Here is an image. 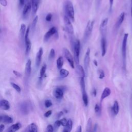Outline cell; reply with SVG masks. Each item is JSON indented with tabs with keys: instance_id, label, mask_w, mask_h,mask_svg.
Returning a JSON list of instances; mask_svg holds the SVG:
<instances>
[{
	"instance_id": "5bb4252c",
	"label": "cell",
	"mask_w": 132,
	"mask_h": 132,
	"mask_svg": "<svg viewBox=\"0 0 132 132\" xmlns=\"http://www.w3.org/2000/svg\"><path fill=\"white\" fill-rule=\"evenodd\" d=\"M0 108L5 110H8L10 108L9 102L5 100H2L0 101Z\"/></svg>"
},
{
	"instance_id": "8d00e7d4",
	"label": "cell",
	"mask_w": 132,
	"mask_h": 132,
	"mask_svg": "<svg viewBox=\"0 0 132 132\" xmlns=\"http://www.w3.org/2000/svg\"><path fill=\"white\" fill-rule=\"evenodd\" d=\"M99 77L100 79H103L105 77V73L102 70H99Z\"/></svg>"
},
{
	"instance_id": "f6af8a7d",
	"label": "cell",
	"mask_w": 132,
	"mask_h": 132,
	"mask_svg": "<svg viewBox=\"0 0 132 132\" xmlns=\"http://www.w3.org/2000/svg\"><path fill=\"white\" fill-rule=\"evenodd\" d=\"M102 0H95V3H96V6L98 8H99L101 4Z\"/></svg>"
},
{
	"instance_id": "83f0119b",
	"label": "cell",
	"mask_w": 132,
	"mask_h": 132,
	"mask_svg": "<svg viewBox=\"0 0 132 132\" xmlns=\"http://www.w3.org/2000/svg\"><path fill=\"white\" fill-rule=\"evenodd\" d=\"M60 75L61 77H67L69 74V72L65 69H60L59 71Z\"/></svg>"
},
{
	"instance_id": "7dc6e473",
	"label": "cell",
	"mask_w": 132,
	"mask_h": 132,
	"mask_svg": "<svg viewBox=\"0 0 132 132\" xmlns=\"http://www.w3.org/2000/svg\"><path fill=\"white\" fill-rule=\"evenodd\" d=\"M13 73H14V74L16 76H17V77H20L22 76V74H21L20 73H19V72L17 71H15V70L13 71Z\"/></svg>"
},
{
	"instance_id": "6f0895ef",
	"label": "cell",
	"mask_w": 132,
	"mask_h": 132,
	"mask_svg": "<svg viewBox=\"0 0 132 132\" xmlns=\"http://www.w3.org/2000/svg\"><path fill=\"white\" fill-rule=\"evenodd\" d=\"M93 63H94V64L95 65V66H98V61H97V60H94V61H93Z\"/></svg>"
},
{
	"instance_id": "277c9868",
	"label": "cell",
	"mask_w": 132,
	"mask_h": 132,
	"mask_svg": "<svg viewBox=\"0 0 132 132\" xmlns=\"http://www.w3.org/2000/svg\"><path fill=\"white\" fill-rule=\"evenodd\" d=\"M128 34L126 33L124 35L122 45V56L123 58V67H125V61H126V46L127 42Z\"/></svg>"
},
{
	"instance_id": "1f68e13d",
	"label": "cell",
	"mask_w": 132,
	"mask_h": 132,
	"mask_svg": "<svg viewBox=\"0 0 132 132\" xmlns=\"http://www.w3.org/2000/svg\"><path fill=\"white\" fill-rule=\"evenodd\" d=\"M30 27H29L27 29V30H26V32H25V36H24V37H25V44L27 45L30 41V39H29V33H30Z\"/></svg>"
},
{
	"instance_id": "d590c367",
	"label": "cell",
	"mask_w": 132,
	"mask_h": 132,
	"mask_svg": "<svg viewBox=\"0 0 132 132\" xmlns=\"http://www.w3.org/2000/svg\"><path fill=\"white\" fill-rule=\"evenodd\" d=\"M55 52L54 49H52L51 50V51L50 52V54H49V59H52L55 57Z\"/></svg>"
},
{
	"instance_id": "ac0fdd59",
	"label": "cell",
	"mask_w": 132,
	"mask_h": 132,
	"mask_svg": "<svg viewBox=\"0 0 132 132\" xmlns=\"http://www.w3.org/2000/svg\"><path fill=\"white\" fill-rule=\"evenodd\" d=\"M40 2V0H32V7L33 10V13L34 14H35L37 13L39 7Z\"/></svg>"
},
{
	"instance_id": "8992f818",
	"label": "cell",
	"mask_w": 132,
	"mask_h": 132,
	"mask_svg": "<svg viewBox=\"0 0 132 132\" xmlns=\"http://www.w3.org/2000/svg\"><path fill=\"white\" fill-rule=\"evenodd\" d=\"M63 53L65 55V58L68 61L70 66L73 69L74 68V59L72 55H71L70 51L66 48L63 49Z\"/></svg>"
},
{
	"instance_id": "f907efd6",
	"label": "cell",
	"mask_w": 132,
	"mask_h": 132,
	"mask_svg": "<svg viewBox=\"0 0 132 132\" xmlns=\"http://www.w3.org/2000/svg\"><path fill=\"white\" fill-rule=\"evenodd\" d=\"M98 124H95L94 126L93 131H96L98 130Z\"/></svg>"
},
{
	"instance_id": "484cf974",
	"label": "cell",
	"mask_w": 132,
	"mask_h": 132,
	"mask_svg": "<svg viewBox=\"0 0 132 132\" xmlns=\"http://www.w3.org/2000/svg\"><path fill=\"white\" fill-rule=\"evenodd\" d=\"M92 121L91 118H89L87 121V125H86V131L90 132L92 130Z\"/></svg>"
},
{
	"instance_id": "c3c4849f",
	"label": "cell",
	"mask_w": 132,
	"mask_h": 132,
	"mask_svg": "<svg viewBox=\"0 0 132 132\" xmlns=\"http://www.w3.org/2000/svg\"><path fill=\"white\" fill-rule=\"evenodd\" d=\"M113 1L114 0H109V10H110V11H111L113 4Z\"/></svg>"
},
{
	"instance_id": "e575fe53",
	"label": "cell",
	"mask_w": 132,
	"mask_h": 132,
	"mask_svg": "<svg viewBox=\"0 0 132 132\" xmlns=\"http://www.w3.org/2000/svg\"><path fill=\"white\" fill-rule=\"evenodd\" d=\"M27 48H26V51H25V53H26V54L27 55H28L31 51V47H32V44H31V41H30L27 45Z\"/></svg>"
},
{
	"instance_id": "681fc988",
	"label": "cell",
	"mask_w": 132,
	"mask_h": 132,
	"mask_svg": "<svg viewBox=\"0 0 132 132\" xmlns=\"http://www.w3.org/2000/svg\"><path fill=\"white\" fill-rule=\"evenodd\" d=\"M130 110H131V115L132 116V93L131 95V98H130Z\"/></svg>"
},
{
	"instance_id": "6da1fadb",
	"label": "cell",
	"mask_w": 132,
	"mask_h": 132,
	"mask_svg": "<svg viewBox=\"0 0 132 132\" xmlns=\"http://www.w3.org/2000/svg\"><path fill=\"white\" fill-rule=\"evenodd\" d=\"M64 10L67 16L71 21H74V9L72 3L69 0H66L64 4Z\"/></svg>"
},
{
	"instance_id": "9f6ffc18",
	"label": "cell",
	"mask_w": 132,
	"mask_h": 132,
	"mask_svg": "<svg viewBox=\"0 0 132 132\" xmlns=\"http://www.w3.org/2000/svg\"><path fill=\"white\" fill-rule=\"evenodd\" d=\"M93 95L94 96H96V94H97V91L96 90L95 88H94L93 90Z\"/></svg>"
},
{
	"instance_id": "f35d334b",
	"label": "cell",
	"mask_w": 132,
	"mask_h": 132,
	"mask_svg": "<svg viewBox=\"0 0 132 132\" xmlns=\"http://www.w3.org/2000/svg\"><path fill=\"white\" fill-rule=\"evenodd\" d=\"M60 123H61V125L65 127L67 125L68 120H67L66 118H63L61 120H60Z\"/></svg>"
},
{
	"instance_id": "bcb514c9",
	"label": "cell",
	"mask_w": 132,
	"mask_h": 132,
	"mask_svg": "<svg viewBox=\"0 0 132 132\" xmlns=\"http://www.w3.org/2000/svg\"><path fill=\"white\" fill-rule=\"evenodd\" d=\"M52 113V110H49V111H47V112L44 114V116H45V117H50V116L51 115Z\"/></svg>"
},
{
	"instance_id": "b9f144b4",
	"label": "cell",
	"mask_w": 132,
	"mask_h": 132,
	"mask_svg": "<svg viewBox=\"0 0 132 132\" xmlns=\"http://www.w3.org/2000/svg\"><path fill=\"white\" fill-rule=\"evenodd\" d=\"M52 19V15L51 14H48L46 18V20L48 22H50Z\"/></svg>"
},
{
	"instance_id": "7402d4cb",
	"label": "cell",
	"mask_w": 132,
	"mask_h": 132,
	"mask_svg": "<svg viewBox=\"0 0 132 132\" xmlns=\"http://www.w3.org/2000/svg\"><path fill=\"white\" fill-rule=\"evenodd\" d=\"M73 126V122L72 121L71 119L68 120L66 126H65V128L64 129L63 131L64 132H70L71 131Z\"/></svg>"
},
{
	"instance_id": "94428289",
	"label": "cell",
	"mask_w": 132,
	"mask_h": 132,
	"mask_svg": "<svg viewBox=\"0 0 132 132\" xmlns=\"http://www.w3.org/2000/svg\"><path fill=\"white\" fill-rule=\"evenodd\" d=\"M131 6H132V0H131Z\"/></svg>"
},
{
	"instance_id": "9c48e42d",
	"label": "cell",
	"mask_w": 132,
	"mask_h": 132,
	"mask_svg": "<svg viewBox=\"0 0 132 132\" xmlns=\"http://www.w3.org/2000/svg\"><path fill=\"white\" fill-rule=\"evenodd\" d=\"M108 22V18H106L102 21V22L100 24V31L103 35H105L106 33L107 26Z\"/></svg>"
},
{
	"instance_id": "ee69618b",
	"label": "cell",
	"mask_w": 132,
	"mask_h": 132,
	"mask_svg": "<svg viewBox=\"0 0 132 132\" xmlns=\"http://www.w3.org/2000/svg\"><path fill=\"white\" fill-rule=\"evenodd\" d=\"M61 125V123H60V120H57L55 121V123H54V126L56 128H58Z\"/></svg>"
},
{
	"instance_id": "91938a15",
	"label": "cell",
	"mask_w": 132,
	"mask_h": 132,
	"mask_svg": "<svg viewBox=\"0 0 132 132\" xmlns=\"http://www.w3.org/2000/svg\"><path fill=\"white\" fill-rule=\"evenodd\" d=\"M131 19H132V7L131 8Z\"/></svg>"
},
{
	"instance_id": "74e56055",
	"label": "cell",
	"mask_w": 132,
	"mask_h": 132,
	"mask_svg": "<svg viewBox=\"0 0 132 132\" xmlns=\"http://www.w3.org/2000/svg\"><path fill=\"white\" fill-rule=\"evenodd\" d=\"M52 105V102L50 100H47L45 101V106L47 108H49Z\"/></svg>"
},
{
	"instance_id": "4dcf8cb0",
	"label": "cell",
	"mask_w": 132,
	"mask_h": 132,
	"mask_svg": "<svg viewBox=\"0 0 132 132\" xmlns=\"http://www.w3.org/2000/svg\"><path fill=\"white\" fill-rule=\"evenodd\" d=\"M26 32V25L24 24H22L20 28V34L22 38H23L25 36Z\"/></svg>"
},
{
	"instance_id": "5b68a950",
	"label": "cell",
	"mask_w": 132,
	"mask_h": 132,
	"mask_svg": "<svg viewBox=\"0 0 132 132\" xmlns=\"http://www.w3.org/2000/svg\"><path fill=\"white\" fill-rule=\"evenodd\" d=\"M64 23H65V27L66 30L69 34H73L74 33V29L73 25L71 23V20L67 16H65L64 17Z\"/></svg>"
},
{
	"instance_id": "e0dca14e",
	"label": "cell",
	"mask_w": 132,
	"mask_h": 132,
	"mask_svg": "<svg viewBox=\"0 0 132 132\" xmlns=\"http://www.w3.org/2000/svg\"><path fill=\"white\" fill-rule=\"evenodd\" d=\"M25 75L27 77H29L32 72V61L31 59H29L25 66Z\"/></svg>"
},
{
	"instance_id": "52a82bcc",
	"label": "cell",
	"mask_w": 132,
	"mask_h": 132,
	"mask_svg": "<svg viewBox=\"0 0 132 132\" xmlns=\"http://www.w3.org/2000/svg\"><path fill=\"white\" fill-rule=\"evenodd\" d=\"M90 50L89 48H88L87 51L86 52L85 57H84V67L85 71L87 72L88 68L89 66V62H90Z\"/></svg>"
},
{
	"instance_id": "4fadbf2b",
	"label": "cell",
	"mask_w": 132,
	"mask_h": 132,
	"mask_svg": "<svg viewBox=\"0 0 132 132\" xmlns=\"http://www.w3.org/2000/svg\"><path fill=\"white\" fill-rule=\"evenodd\" d=\"M101 49H102V56L104 57L106 53V49H107V43L106 39L103 37L101 39Z\"/></svg>"
},
{
	"instance_id": "603a6c76",
	"label": "cell",
	"mask_w": 132,
	"mask_h": 132,
	"mask_svg": "<svg viewBox=\"0 0 132 132\" xmlns=\"http://www.w3.org/2000/svg\"><path fill=\"white\" fill-rule=\"evenodd\" d=\"M2 122H3L4 123L6 124H10V123H12L13 122V119L7 116V115H4L3 116H2Z\"/></svg>"
},
{
	"instance_id": "db71d44e",
	"label": "cell",
	"mask_w": 132,
	"mask_h": 132,
	"mask_svg": "<svg viewBox=\"0 0 132 132\" xmlns=\"http://www.w3.org/2000/svg\"><path fill=\"white\" fill-rule=\"evenodd\" d=\"M76 131L77 132H81L82 131V126L81 125H79L76 129Z\"/></svg>"
},
{
	"instance_id": "f5cc1de1",
	"label": "cell",
	"mask_w": 132,
	"mask_h": 132,
	"mask_svg": "<svg viewBox=\"0 0 132 132\" xmlns=\"http://www.w3.org/2000/svg\"><path fill=\"white\" fill-rule=\"evenodd\" d=\"M63 114H64V112L63 111H60V112H59L57 115V118L59 119V118H60L63 115Z\"/></svg>"
},
{
	"instance_id": "836d02e7",
	"label": "cell",
	"mask_w": 132,
	"mask_h": 132,
	"mask_svg": "<svg viewBox=\"0 0 132 132\" xmlns=\"http://www.w3.org/2000/svg\"><path fill=\"white\" fill-rule=\"evenodd\" d=\"M11 85L12 86V87H13L17 92H21V88L20 87V86H19V85H17L16 84H15V83H13V82H11Z\"/></svg>"
},
{
	"instance_id": "44dd1931",
	"label": "cell",
	"mask_w": 132,
	"mask_h": 132,
	"mask_svg": "<svg viewBox=\"0 0 132 132\" xmlns=\"http://www.w3.org/2000/svg\"><path fill=\"white\" fill-rule=\"evenodd\" d=\"M26 131L29 132H37L38 128L36 124L32 123L28 126V127L27 128Z\"/></svg>"
},
{
	"instance_id": "4316f807",
	"label": "cell",
	"mask_w": 132,
	"mask_h": 132,
	"mask_svg": "<svg viewBox=\"0 0 132 132\" xmlns=\"http://www.w3.org/2000/svg\"><path fill=\"white\" fill-rule=\"evenodd\" d=\"M82 99L84 105L85 106H87L88 104V97L86 92L82 93Z\"/></svg>"
},
{
	"instance_id": "816d5d0a",
	"label": "cell",
	"mask_w": 132,
	"mask_h": 132,
	"mask_svg": "<svg viewBox=\"0 0 132 132\" xmlns=\"http://www.w3.org/2000/svg\"><path fill=\"white\" fill-rule=\"evenodd\" d=\"M5 126L3 124H1L0 125V131H2L4 129Z\"/></svg>"
},
{
	"instance_id": "f546056e",
	"label": "cell",
	"mask_w": 132,
	"mask_h": 132,
	"mask_svg": "<svg viewBox=\"0 0 132 132\" xmlns=\"http://www.w3.org/2000/svg\"><path fill=\"white\" fill-rule=\"evenodd\" d=\"M47 70V66L46 65H44L41 68L40 71V79H42L43 77L44 76L46 71Z\"/></svg>"
},
{
	"instance_id": "7a4b0ae2",
	"label": "cell",
	"mask_w": 132,
	"mask_h": 132,
	"mask_svg": "<svg viewBox=\"0 0 132 132\" xmlns=\"http://www.w3.org/2000/svg\"><path fill=\"white\" fill-rule=\"evenodd\" d=\"M94 21H89L87 23L84 35V42H86L89 38L93 28Z\"/></svg>"
},
{
	"instance_id": "f1b7e54d",
	"label": "cell",
	"mask_w": 132,
	"mask_h": 132,
	"mask_svg": "<svg viewBox=\"0 0 132 132\" xmlns=\"http://www.w3.org/2000/svg\"><path fill=\"white\" fill-rule=\"evenodd\" d=\"M94 111L96 113V115H98V116H100L101 114V106L98 104H96L94 107Z\"/></svg>"
},
{
	"instance_id": "11a10c76",
	"label": "cell",
	"mask_w": 132,
	"mask_h": 132,
	"mask_svg": "<svg viewBox=\"0 0 132 132\" xmlns=\"http://www.w3.org/2000/svg\"><path fill=\"white\" fill-rule=\"evenodd\" d=\"M19 2L21 6H23L25 4V0H19Z\"/></svg>"
},
{
	"instance_id": "ab89813d",
	"label": "cell",
	"mask_w": 132,
	"mask_h": 132,
	"mask_svg": "<svg viewBox=\"0 0 132 132\" xmlns=\"http://www.w3.org/2000/svg\"><path fill=\"white\" fill-rule=\"evenodd\" d=\"M27 105L25 104H23L22 106V112H24V113H25L26 112H28V107H27Z\"/></svg>"
},
{
	"instance_id": "cb8c5ba5",
	"label": "cell",
	"mask_w": 132,
	"mask_h": 132,
	"mask_svg": "<svg viewBox=\"0 0 132 132\" xmlns=\"http://www.w3.org/2000/svg\"><path fill=\"white\" fill-rule=\"evenodd\" d=\"M112 111L115 114V115H117L118 114L119 111V105L118 101H115L113 103V105L112 107Z\"/></svg>"
},
{
	"instance_id": "9a60e30c",
	"label": "cell",
	"mask_w": 132,
	"mask_h": 132,
	"mask_svg": "<svg viewBox=\"0 0 132 132\" xmlns=\"http://www.w3.org/2000/svg\"><path fill=\"white\" fill-rule=\"evenodd\" d=\"M76 73L78 74V75L80 77H85V71L83 68V67L80 65L79 64L76 65Z\"/></svg>"
},
{
	"instance_id": "2e32d148",
	"label": "cell",
	"mask_w": 132,
	"mask_h": 132,
	"mask_svg": "<svg viewBox=\"0 0 132 132\" xmlns=\"http://www.w3.org/2000/svg\"><path fill=\"white\" fill-rule=\"evenodd\" d=\"M110 94H111V90L109 88L106 87L105 88H104V89L103 90V91L101 94V102H102L104 99H105V98H106L107 97L109 96L110 95Z\"/></svg>"
},
{
	"instance_id": "680465c9",
	"label": "cell",
	"mask_w": 132,
	"mask_h": 132,
	"mask_svg": "<svg viewBox=\"0 0 132 132\" xmlns=\"http://www.w3.org/2000/svg\"><path fill=\"white\" fill-rule=\"evenodd\" d=\"M2 116H0V122H2Z\"/></svg>"
},
{
	"instance_id": "d6a6232c",
	"label": "cell",
	"mask_w": 132,
	"mask_h": 132,
	"mask_svg": "<svg viewBox=\"0 0 132 132\" xmlns=\"http://www.w3.org/2000/svg\"><path fill=\"white\" fill-rule=\"evenodd\" d=\"M38 16H37L35 17V18H34V19L33 21L32 25V31H33L35 30V28H36L37 23V22H38Z\"/></svg>"
},
{
	"instance_id": "30bf717a",
	"label": "cell",
	"mask_w": 132,
	"mask_h": 132,
	"mask_svg": "<svg viewBox=\"0 0 132 132\" xmlns=\"http://www.w3.org/2000/svg\"><path fill=\"white\" fill-rule=\"evenodd\" d=\"M43 49L42 48H40L37 52L36 54V65L37 67H39L42 60V56L43 55Z\"/></svg>"
},
{
	"instance_id": "ba28073f",
	"label": "cell",
	"mask_w": 132,
	"mask_h": 132,
	"mask_svg": "<svg viewBox=\"0 0 132 132\" xmlns=\"http://www.w3.org/2000/svg\"><path fill=\"white\" fill-rule=\"evenodd\" d=\"M57 33V29L55 27H52L50 29V30L45 34L44 36V41L45 42L48 41L51 37L53 35H54L56 33Z\"/></svg>"
},
{
	"instance_id": "d6986e66",
	"label": "cell",
	"mask_w": 132,
	"mask_h": 132,
	"mask_svg": "<svg viewBox=\"0 0 132 132\" xmlns=\"http://www.w3.org/2000/svg\"><path fill=\"white\" fill-rule=\"evenodd\" d=\"M31 8H32V4H31V3L28 2V3L25 4L23 8V15L24 17H26L28 15L29 13H30L31 10Z\"/></svg>"
},
{
	"instance_id": "d4e9b609",
	"label": "cell",
	"mask_w": 132,
	"mask_h": 132,
	"mask_svg": "<svg viewBox=\"0 0 132 132\" xmlns=\"http://www.w3.org/2000/svg\"><path fill=\"white\" fill-rule=\"evenodd\" d=\"M56 64H57V68L58 69L60 70V69L62 68L63 65H64V59H63V57L60 56L57 59V61H56Z\"/></svg>"
},
{
	"instance_id": "60d3db41",
	"label": "cell",
	"mask_w": 132,
	"mask_h": 132,
	"mask_svg": "<svg viewBox=\"0 0 132 132\" xmlns=\"http://www.w3.org/2000/svg\"><path fill=\"white\" fill-rule=\"evenodd\" d=\"M47 130L49 132H53L54 131V128H53V127L52 125L50 124V125H48L47 126Z\"/></svg>"
},
{
	"instance_id": "7bdbcfd3",
	"label": "cell",
	"mask_w": 132,
	"mask_h": 132,
	"mask_svg": "<svg viewBox=\"0 0 132 132\" xmlns=\"http://www.w3.org/2000/svg\"><path fill=\"white\" fill-rule=\"evenodd\" d=\"M0 4H1L2 6L6 7L7 5V0H0Z\"/></svg>"
},
{
	"instance_id": "8fae6325",
	"label": "cell",
	"mask_w": 132,
	"mask_h": 132,
	"mask_svg": "<svg viewBox=\"0 0 132 132\" xmlns=\"http://www.w3.org/2000/svg\"><path fill=\"white\" fill-rule=\"evenodd\" d=\"M53 94L55 98L57 99H61L64 96L63 89L60 87H57L55 88L53 92Z\"/></svg>"
},
{
	"instance_id": "7c38bea8",
	"label": "cell",
	"mask_w": 132,
	"mask_h": 132,
	"mask_svg": "<svg viewBox=\"0 0 132 132\" xmlns=\"http://www.w3.org/2000/svg\"><path fill=\"white\" fill-rule=\"evenodd\" d=\"M125 13L124 12H122L120 14L118 19V20L116 23V29H118L120 26L121 25V24H122L124 20V18H125Z\"/></svg>"
},
{
	"instance_id": "ffe728a7",
	"label": "cell",
	"mask_w": 132,
	"mask_h": 132,
	"mask_svg": "<svg viewBox=\"0 0 132 132\" xmlns=\"http://www.w3.org/2000/svg\"><path fill=\"white\" fill-rule=\"evenodd\" d=\"M22 125L21 124V123H17L16 124H15L13 125H12L9 129H8V131L10 132H15L17 130H19L21 127Z\"/></svg>"
},
{
	"instance_id": "3957f363",
	"label": "cell",
	"mask_w": 132,
	"mask_h": 132,
	"mask_svg": "<svg viewBox=\"0 0 132 132\" xmlns=\"http://www.w3.org/2000/svg\"><path fill=\"white\" fill-rule=\"evenodd\" d=\"M74 59L76 65L80 63V54L81 50V43L79 40H76L73 45Z\"/></svg>"
}]
</instances>
